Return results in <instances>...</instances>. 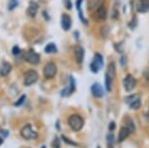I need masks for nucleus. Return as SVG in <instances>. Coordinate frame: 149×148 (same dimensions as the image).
<instances>
[{
    "mask_svg": "<svg viewBox=\"0 0 149 148\" xmlns=\"http://www.w3.org/2000/svg\"><path fill=\"white\" fill-rule=\"evenodd\" d=\"M38 80V73L37 71L33 70V69H29V71L26 72L24 77V84L26 86H31L36 81Z\"/></svg>",
    "mask_w": 149,
    "mask_h": 148,
    "instance_id": "obj_4",
    "label": "nucleus"
},
{
    "mask_svg": "<svg viewBox=\"0 0 149 148\" xmlns=\"http://www.w3.org/2000/svg\"><path fill=\"white\" fill-rule=\"evenodd\" d=\"M106 17H107V10L103 5H100L95 14V18L97 21H104Z\"/></svg>",
    "mask_w": 149,
    "mask_h": 148,
    "instance_id": "obj_13",
    "label": "nucleus"
},
{
    "mask_svg": "<svg viewBox=\"0 0 149 148\" xmlns=\"http://www.w3.org/2000/svg\"><path fill=\"white\" fill-rule=\"evenodd\" d=\"M42 148H46V146H43V147H42Z\"/></svg>",
    "mask_w": 149,
    "mask_h": 148,
    "instance_id": "obj_36",
    "label": "nucleus"
},
{
    "mask_svg": "<svg viewBox=\"0 0 149 148\" xmlns=\"http://www.w3.org/2000/svg\"><path fill=\"white\" fill-rule=\"evenodd\" d=\"M129 26L132 27V28H134V26H136V16H134L133 22H132L131 24H129Z\"/></svg>",
    "mask_w": 149,
    "mask_h": 148,
    "instance_id": "obj_32",
    "label": "nucleus"
},
{
    "mask_svg": "<svg viewBox=\"0 0 149 148\" xmlns=\"http://www.w3.org/2000/svg\"><path fill=\"white\" fill-rule=\"evenodd\" d=\"M147 115H148V117H149V111H148V113H147Z\"/></svg>",
    "mask_w": 149,
    "mask_h": 148,
    "instance_id": "obj_35",
    "label": "nucleus"
},
{
    "mask_svg": "<svg viewBox=\"0 0 149 148\" xmlns=\"http://www.w3.org/2000/svg\"><path fill=\"white\" fill-rule=\"evenodd\" d=\"M98 3H100V0H90L89 2V9H95V7L98 6Z\"/></svg>",
    "mask_w": 149,
    "mask_h": 148,
    "instance_id": "obj_24",
    "label": "nucleus"
},
{
    "mask_svg": "<svg viewBox=\"0 0 149 148\" xmlns=\"http://www.w3.org/2000/svg\"><path fill=\"white\" fill-rule=\"evenodd\" d=\"M126 63H127V58H126L125 56H123V57L121 58V60H120L121 65H122V66H125V65H126Z\"/></svg>",
    "mask_w": 149,
    "mask_h": 148,
    "instance_id": "obj_31",
    "label": "nucleus"
},
{
    "mask_svg": "<svg viewBox=\"0 0 149 148\" xmlns=\"http://www.w3.org/2000/svg\"><path fill=\"white\" fill-rule=\"evenodd\" d=\"M18 5H19L18 0H9V1H8V10L13 11Z\"/></svg>",
    "mask_w": 149,
    "mask_h": 148,
    "instance_id": "obj_21",
    "label": "nucleus"
},
{
    "mask_svg": "<svg viewBox=\"0 0 149 148\" xmlns=\"http://www.w3.org/2000/svg\"><path fill=\"white\" fill-rule=\"evenodd\" d=\"M126 102L132 109H137V108L140 107V104H141L140 99L137 94H132L130 97H126Z\"/></svg>",
    "mask_w": 149,
    "mask_h": 148,
    "instance_id": "obj_8",
    "label": "nucleus"
},
{
    "mask_svg": "<svg viewBox=\"0 0 149 148\" xmlns=\"http://www.w3.org/2000/svg\"><path fill=\"white\" fill-rule=\"evenodd\" d=\"M114 77H115V63H110L108 65L107 71L105 73V88L107 92L111 91L112 81H113Z\"/></svg>",
    "mask_w": 149,
    "mask_h": 148,
    "instance_id": "obj_2",
    "label": "nucleus"
},
{
    "mask_svg": "<svg viewBox=\"0 0 149 148\" xmlns=\"http://www.w3.org/2000/svg\"><path fill=\"white\" fill-rule=\"evenodd\" d=\"M21 135L24 139H35L37 138V133H35L33 131L31 125L27 124L24 126L21 131Z\"/></svg>",
    "mask_w": 149,
    "mask_h": 148,
    "instance_id": "obj_6",
    "label": "nucleus"
},
{
    "mask_svg": "<svg viewBox=\"0 0 149 148\" xmlns=\"http://www.w3.org/2000/svg\"><path fill=\"white\" fill-rule=\"evenodd\" d=\"M74 53H75V58L78 63H82L84 60V57H85V50L82 46L77 45L74 48Z\"/></svg>",
    "mask_w": 149,
    "mask_h": 148,
    "instance_id": "obj_11",
    "label": "nucleus"
},
{
    "mask_svg": "<svg viewBox=\"0 0 149 148\" xmlns=\"http://www.w3.org/2000/svg\"><path fill=\"white\" fill-rule=\"evenodd\" d=\"M130 133H131V131L129 130L126 126H125V127H123V128H121V130L119 132V138H118V141H119V142L124 141L126 138H128Z\"/></svg>",
    "mask_w": 149,
    "mask_h": 148,
    "instance_id": "obj_18",
    "label": "nucleus"
},
{
    "mask_svg": "<svg viewBox=\"0 0 149 148\" xmlns=\"http://www.w3.org/2000/svg\"><path fill=\"white\" fill-rule=\"evenodd\" d=\"M83 2V0H76V7H77V10H78V12H79V17H80V19H81V22L82 23H84L85 24H87V21L85 19V18L82 16V11H81V3Z\"/></svg>",
    "mask_w": 149,
    "mask_h": 148,
    "instance_id": "obj_20",
    "label": "nucleus"
},
{
    "mask_svg": "<svg viewBox=\"0 0 149 148\" xmlns=\"http://www.w3.org/2000/svg\"><path fill=\"white\" fill-rule=\"evenodd\" d=\"M61 138H63V141L64 142H66V143H69L70 145H73V146H77V143H75V142H73V141H71L70 139H68V138H65V135H61Z\"/></svg>",
    "mask_w": 149,
    "mask_h": 148,
    "instance_id": "obj_27",
    "label": "nucleus"
},
{
    "mask_svg": "<svg viewBox=\"0 0 149 148\" xmlns=\"http://www.w3.org/2000/svg\"><path fill=\"white\" fill-rule=\"evenodd\" d=\"M102 66H103L102 56L97 53V54H95L94 56L93 61L90 63V69H91V71L94 72V73H97V72L102 68Z\"/></svg>",
    "mask_w": 149,
    "mask_h": 148,
    "instance_id": "obj_3",
    "label": "nucleus"
},
{
    "mask_svg": "<svg viewBox=\"0 0 149 148\" xmlns=\"http://www.w3.org/2000/svg\"><path fill=\"white\" fill-rule=\"evenodd\" d=\"M12 70V65L8 61H3L0 65V75L1 76H7Z\"/></svg>",
    "mask_w": 149,
    "mask_h": 148,
    "instance_id": "obj_16",
    "label": "nucleus"
},
{
    "mask_svg": "<svg viewBox=\"0 0 149 148\" xmlns=\"http://www.w3.org/2000/svg\"><path fill=\"white\" fill-rule=\"evenodd\" d=\"M126 127H127L128 129L131 131V133L134 132V130H136V127H134V124L133 120H131V119H129L128 121L126 122Z\"/></svg>",
    "mask_w": 149,
    "mask_h": 148,
    "instance_id": "obj_23",
    "label": "nucleus"
},
{
    "mask_svg": "<svg viewBox=\"0 0 149 148\" xmlns=\"http://www.w3.org/2000/svg\"><path fill=\"white\" fill-rule=\"evenodd\" d=\"M37 11H38V4L36 3V2L31 1L29 8L26 9V14L29 17H31V18H34L36 16V14H37Z\"/></svg>",
    "mask_w": 149,
    "mask_h": 148,
    "instance_id": "obj_17",
    "label": "nucleus"
},
{
    "mask_svg": "<svg viewBox=\"0 0 149 148\" xmlns=\"http://www.w3.org/2000/svg\"><path fill=\"white\" fill-rule=\"evenodd\" d=\"M123 84H124V88H125V90L127 92H131V91L134 90V87H136V80L134 79V76H132V75L129 74L126 76L125 79H124Z\"/></svg>",
    "mask_w": 149,
    "mask_h": 148,
    "instance_id": "obj_9",
    "label": "nucleus"
},
{
    "mask_svg": "<svg viewBox=\"0 0 149 148\" xmlns=\"http://www.w3.org/2000/svg\"><path fill=\"white\" fill-rule=\"evenodd\" d=\"M24 99H26V94H22V96L21 97H19V99L15 102V104H14V105H15L16 107L19 106V105H22V102L24 101Z\"/></svg>",
    "mask_w": 149,
    "mask_h": 148,
    "instance_id": "obj_25",
    "label": "nucleus"
},
{
    "mask_svg": "<svg viewBox=\"0 0 149 148\" xmlns=\"http://www.w3.org/2000/svg\"><path fill=\"white\" fill-rule=\"evenodd\" d=\"M52 146L53 148H61V142H60V138H56L54 139V141L52 142Z\"/></svg>",
    "mask_w": 149,
    "mask_h": 148,
    "instance_id": "obj_26",
    "label": "nucleus"
},
{
    "mask_svg": "<svg viewBox=\"0 0 149 148\" xmlns=\"http://www.w3.org/2000/svg\"><path fill=\"white\" fill-rule=\"evenodd\" d=\"M61 27L64 31H67L71 28V26H72V21H71V18L67 15V14H63L61 16Z\"/></svg>",
    "mask_w": 149,
    "mask_h": 148,
    "instance_id": "obj_10",
    "label": "nucleus"
},
{
    "mask_svg": "<svg viewBox=\"0 0 149 148\" xmlns=\"http://www.w3.org/2000/svg\"><path fill=\"white\" fill-rule=\"evenodd\" d=\"M92 94H94L95 97H102L103 96V89L100 86V84L98 83H94L91 87Z\"/></svg>",
    "mask_w": 149,
    "mask_h": 148,
    "instance_id": "obj_15",
    "label": "nucleus"
},
{
    "mask_svg": "<svg viewBox=\"0 0 149 148\" xmlns=\"http://www.w3.org/2000/svg\"><path fill=\"white\" fill-rule=\"evenodd\" d=\"M97 148H100V146H97Z\"/></svg>",
    "mask_w": 149,
    "mask_h": 148,
    "instance_id": "obj_37",
    "label": "nucleus"
},
{
    "mask_svg": "<svg viewBox=\"0 0 149 148\" xmlns=\"http://www.w3.org/2000/svg\"><path fill=\"white\" fill-rule=\"evenodd\" d=\"M9 135V132L6 130H0V136H1L2 138H6L7 136Z\"/></svg>",
    "mask_w": 149,
    "mask_h": 148,
    "instance_id": "obj_29",
    "label": "nucleus"
},
{
    "mask_svg": "<svg viewBox=\"0 0 149 148\" xmlns=\"http://www.w3.org/2000/svg\"><path fill=\"white\" fill-rule=\"evenodd\" d=\"M12 53H13V55L18 56L19 53H21V49H19L18 46H14L12 49Z\"/></svg>",
    "mask_w": 149,
    "mask_h": 148,
    "instance_id": "obj_30",
    "label": "nucleus"
},
{
    "mask_svg": "<svg viewBox=\"0 0 149 148\" xmlns=\"http://www.w3.org/2000/svg\"><path fill=\"white\" fill-rule=\"evenodd\" d=\"M84 119L78 114H73L68 118V125L74 132H79L84 127Z\"/></svg>",
    "mask_w": 149,
    "mask_h": 148,
    "instance_id": "obj_1",
    "label": "nucleus"
},
{
    "mask_svg": "<svg viewBox=\"0 0 149 148\" xmlns=\"http://www.w3.org/2000/svg\"><path fill=\"white\" fill-rule=\"evenodd\" d=\"M149 10V0H139L136 3V11L140 14H144Z\"/></svg>",
    "mask_w": 149,
    "mask_h": 148,
    "instance_id": "obj_14",
    "label": "nucleus"
},
{
    "mask_svg": "<svg viewBox=\"0 0 149 148\" xmlns=\"http://www.w3.org/2000/svg\"><path fill=\"white\" fill-rule=\"evenodd\" d=\"M24 60L27 63H29L30 65H38L39 61H40V55L31 49L29 52H26V56H24Z\"/></svg>",
    "mask_w": 149,
    "mask_h": 148,
    "instance_id": "obj_7",
    "label": "nucleus"
},
{
    "mask_svg": "<svg viewBox=\"0 0 149 148\" xmlns=\"http://www.w3.org/2000/svg\"><path fill=\"white\" fill-rule=\"evenodd\" d=\"M43 73L44 76L47 78V79H52L56 76L57 74V66L54 63L50 61V63H46V65L44 66L43 69Z\"/></svg>",
    "mask_w": 149,
    "mask_h": 148,
    "instance_id": "obj_5",
    "label": "nucleus"
},
{
    "mask_svg": "<svg viewBox=\"0 0 149 148\" xmlns=\"http://www.w3.org/2000/svg\"><path fill=\"white\" fill-rule=\"evenodd\" d=\"M106 141H107V144L109 147H112L115 143V139H114V135L112 133H109V135L106 136Z\"/></svg>",
    "mask_w": 149,
    "mask_h": 148,
    "instance_id": "obj_22",
    "label": "nucleus"
},
{
    "mask_svg": "<svg viewBox=\"0 0 149 148\" xmlns=\"http://www.w3.org/2000/svg\"><path fill=\"white\" fill-rule=\"evenodd\" d=\"M63 4H64V7L66 8V9L70 10L72 7V4H71V0H63Z\"/></svg>",
    "mask_w": 149,
    "mask_h": 148,
    "instance_id": "obj_28",
    "label": "nucleus"
},
{
    "mask_svg": "<svg viewBox=\"0 0 149 148\" xmlns=\"http://www.w3.org/2000/svg\"><path fill=\"white\" fill-rule=\"evenodd\" d=\"M3 140H4V138H2L1 136H0V145H1L2 143H3Z\"/></svg>",
    "mask_w": 149,
    "mask_h": 148,
    "instance_id": "obj_34",
    "label": "nucleus"
},
{
    "mask_svg": "<svg viewBox=\"0 0 149 148\" xmlns=\"http://www.w3.org/2000/svg\"><path fill=\"white\" fill-rule=\"evenodd\" d=\"M109 130L110 131H113V130H115V128H116V124H115L114 122H111L110 124H109Z\"/></svg>",
    "mask_w": 149,
    "mask_h": 148,
    "instance_id": "obj_33",
    "label": "nucleus"
},
{
    "mask_svg": "<svg viewBox=\"0 0 149 148\" xmlns=\"http://www.w3.org/2000/svg\"><path fill=\"white\" fill-rule=\"evenodd\" d=\"M75 88H76V86H75L74 78H73L72 76H69V87L63 89V90L61 91V96H63V97H66V96H69V94H71L73 92L75 91Z\"/></svg>",
    "mask_w": 149,
    "mask_h": 148,
    "instance_id": "obj_12",
    "label": "nucleus"
},
{
    "mask_svg": "<svg viewBox=\"0 0 149 148\" xmlns=\"http://www.w3.org/2000/svg\"><path fill=\"white\" fill-rule=\"evenodd\" d=\"M44 51L45 53H47V54H55V53H57L58 49H57V46H56L54 43H49L45 47Z\"/></svg>",
    "mask_w": 149,
    "mask_h": 148,
    "instance_id": "obj_19",
    "label": "nucleus"
}]
</instances>
